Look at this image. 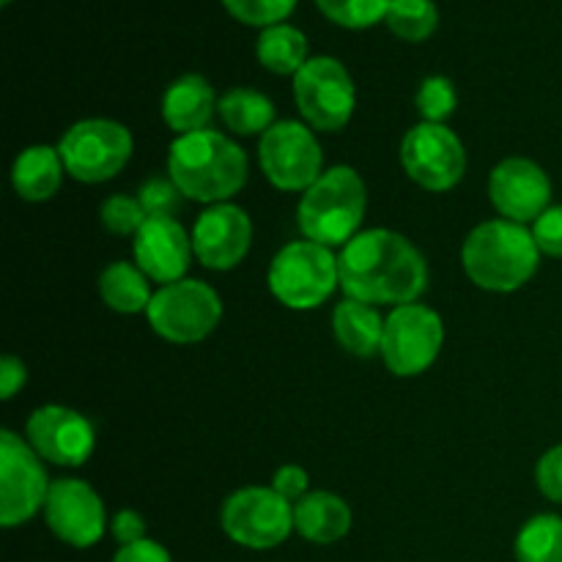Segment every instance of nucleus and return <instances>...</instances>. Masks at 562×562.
<instances>
[{
	"label": "nucleus",
	"mask_w": 562,
	"mask_h": 562,
	"mask_svg": "<svg viewBox=\"0 0 562 562\" xmlns=\"http://www.w3.org/2000/svg\"><path fill=\"white\" fill-rule=\"evenodd\" d=\"M340 289L368 305H412L428 285L426 258L406 236L360 231L338 256Z\"/></svg>",
	"instance_id": "f257e3e1"
},
{
	"label": "nucleus",
	"mask_w": 562,
	"mask_h": 562,
	"mask_svg": "<svg viewBox=\"0 0 562 562\" xmlns=\"http://www.w3.org/2000/svg\"><path fill=\"white\" fill-rule=\"evenodd\" d=\"M168 176L187 201L214 206L245 187L247 154L214 130L179 135L168 148Z\"/></svg>",
	"instance_id": "f03ea898"
},
{
	"label": "nucleus",
	"mask_w": 562,
	"mask_h": 562,
	"mask_svg": "<svg viewBox=\"0 0 562 562\" xmlns=\"http://www.w3.org/2000/svg\"><path fill=\"white\" fill-rule=\"evenodd\" d=\"M464 272L477 289L508 294L530 283L541 263V250L527 225L510 220H488L472 228L461 247Z\"/></svg>",
	"instance_id": "7ed1b4c3"
},
{
	"label": "nucleus",
	"mask_w": 562,
	"mask_h": 562,
	"mask_svg": "<svg viewBox=\"0 0 562 562\" xmlns=\"http://www.w3.org/2000/svg\"><path fill=\"white\" fill-rule=\"evenodd\" d=\"M366 206L368 192L360 173L346 165H335L302 192L296 225L305 239L324 247H346L360 234Z\"/></svg>",
	"instance_id": "20e7f679"
},
{
	"label": "nucleus",
	"mask_w": 562,
	"mask_h": 562,
	"mask_svg": "<svg viewBox=\"0 0 562 562\" xmlns=\"http://www.w3.org/2000/svg\"><path fill=\"white\" fill-rule=\"evenodd\" d=\"M269 291L291 311H316L340 285L338 258L318 241L285 245L269 263Z\"/></svg>",
	"instance_id": "39448f33"
},
{
	"label": "nucleus",
	"mask_w": 562,
	"mask_h": 562,
	"mask_svg": "<svg viewBox=\"0 0 562 562\" xmlns=\"http://www.w3.org/2000/svg\"><path fill=\"white\" fill-rule=\"evenodd\" d=\"M135 151L132 132L110 119H86L71 124L58 143L66 173L82 184H102L126 168Z\"/></svg>",
	"instance_id": "423d86ee"
},
{
	"label": "nucleus",
	"mask_w": 562,
	"mask_h": 562,
	"mask_svg": "<svg viewBox=\"0 0 562 562\" xmlns=\"http://www.w3.org/2000/svg\"><path fill=\"white\" fill-rule=\"evenodd\" d=\"M146 318L154 333L170 344H198L217 329L223 300L203 280L184 278L154 291Z\"/></svg>",
	"instance_id": "0eeeda50"
},
{
	"label": "nucleus",
	"mask_w": 562,
	"mask_h": 562,
	"mask_svg": "<svg viewBox=\"0 0 562 562\" xmlns=\"http://www.w3.org/2000/svg\"><path fill=\"white\" fill-rule=\"evenodd\" d=\"M223 532L245 549H274L294 530V505L274 488L247 486L231 494L220 514Z\"/></svg>",
	"instance_id": "6e6552de"
},
{
	"label": "nucleus",
	"mask_w": 562,
	"mask_h": 562,
	"mask_svg": "<svg viewBox=\"0 0 562 562\" xmlns=\"http://www.w3.org/2000/svg\"><path fill=\"white\" fill-rule=\"evenodd\" d=\"M445 344V324L426 305H398L384 318L382 360L395 376H420L434 366Z\"/></svg>",
	"instance_id": "1a4fd4ad"
},
{
	"label": "nucleus",
	"mask_w": 562,
	"mask_h": 562,
	"mask_svg": "<svg viewBox=\"0 0 562 562\" xmlns=\"http://www.w3.org/2000/svg\"><path fill=\"white\" fill-rule=\"evenodd\" d=\"M49 477L36 450L5 428L0 434V525H27L47 505Z\"/></svg>",
	"instance_id": "9d476101"
},
{
	"label": "nucleus",
	"mask_w": 562,
	"mask_h": 562,
	"mask_svg": "<svg viewBox=\"0 0 562 562\" xmlns=\"http://www.w3.org/2000/svg\"><path fill=\"white\" fill-rule=\"evenodd\" d=\"M294 99L313 130L338 132L355 113V80L340 60L318 55L294 75Z\"/></svg>",
	"instance_id": "9b49d317"
},
{
	"label": "nucleus",
	"mask_w": 562,
	"mask_h": 562,
	"mask_svg": "<svg viewBox=\"0 0 562 562\" xmlns=\"http://www.w3.org/2000/svg\"><path fill=\"white\" fill-rule=\"evenodd\" d=\"M263 176L278 190L305 192L324 173V154L316 135L300 121H278L258 143Z\"/></svg>",
	"instance_id": "f8f14e48"
},
{
	"label": "nucleus",
	"mask_w": 562,
	"mask_h": 562,
	"mask_svg": "<svg viewBox=\"0 0 562 562\" xmlns=\"http://www.w3.org/2000/svg\"><path fill=\"white\" fill-rule=\"evenodd\" d=\"M401 162H404L406 176L423 190L448 192L464 179L467 151L453 130L423 121L404 135Z\"/></svg>",
	"instance_id": "ddd939ff"
},
{
	"label": "nucleus",
	"mask_w": 562,
	"mask_h": 562,
	"mask_svg": "<svg viewBox=\"0 0 562 562\" xmlns=\"http://www.w3.org/2000/svg\"><path fill=\"white\" fill-rule=\"evenodd\" d=\"M44 519L58 541L75 549H91L108 532V514L99 494L80 477H60L49 486Z\"/></svg>",
	"instance_id": "4468645a"
},
{
	"label": "nucleus",
	"mask_w": 562,
	"mask_h": 562,
	"mask_svg": "<svg viewBox=\"0 0 562 562\" xmlns=\"http://www.w3.org/2000/svg\"><path fill=\"white\" fill-rule=\"evenodd\" d=\"M27 445L38 459L58 467H82L93 453V426L69 406H42L27 420Z\"/></svg>",
	"instance_id": "2eb2a0df"
},
{
	"label": "nucleus",
	"mask_w": 562,
	"mask_h": 562,
	"mask_svg": "<svg viewBox=\"0 0 562 562\" xmlns=\"http://www.w3.org/2000/svg\"><path fill=\"white\" fill-rule=\"evenodd\" d=\"M488 195L494 209L510 223H536L552 201V181L547 170L538 162L525 157L503 159L492 170L488 179Z\"/></svg>",
	"instance_id": "dca6fc26"
},
{
	"label": "nucleus",
	"mask_w": 562,
	"mask_h": 562,
	"mask_svg": "<svg viewBox=\"0 0 562 562\" xmlns=\"http://www.w3.org/2000/svg\"><path fill=\"white\" fill-rule=\"evenodd\" d=\"M252 245V223L245 209L234 203H214L192 228V247L206 269L228 272L239 267Z\"/></svg>",
	"instance_id": "f3484780"
},
{
	"label": "nucleus",
	"mask_w": 562,
	"mask_h": 562,
	"mask_svg": "<svg viewBox=\"0 0 562 562\" xmlns=\"http://www.w3.org/2000/svg\"><path fill=\"white\" fill-rule=\"evenodd\" d=\"M192 236L176 217H148L135 234V261L154 283H179L192 261Z\"/></svg>",
	"instance_id": "a211bd4d"
},
{
	"label": "nucleus",
	"mask_w": 562,
	"mask_h": 562,
	"mask_svg": "<svg viewBox=\"0 0 562 562\" xmlns=\"http://www.w3.org/2000/svg\"><path fill=\"white\" fill-rule=\"evenodd\" d=\"M217 93L206 77L184 75L168 86L162 97V119L176 135H192L206 130L217 110Z\"/></svg>",
	"instance_id": "6ab92c4d"
},
{
	"label": "nucleus",
	"mask_w": 562,
	"mask_h": 562,
	"mask_svg": "<svg viewBox=\"0 0 562 562\" xmlns=\"http://www.w3.org/2000/svg\"><path fill=\"white\" fill-rule=\"evenodd\" d=\"M294 530L311 543L340 541L351 530V508L344 497L333 492H307L294 503Z\"/></svg>",
	"instance_id": "aec40b11"
},
{
	"label": "nucleus",
	"mask_w": 562,
	"mask_h": 562,
	"mask_svg": "<svg viewBox=\"0 0 562 562\" xmlns=\"http://www.w3.org/2000/svg\"><path fill=\"white\" fill-rule=\"evenodd\" d=\"M66 165L60 159L58 148L49 146H31L14 159L11 168V184L22 201L44 203L60 190Z\"/></svg>",
	"instance_id": "412c9836"
},
{
	"label": "nucleus",
	"mask_w": 562,
	"mask_h": 562,
	"mask_svg": "<svg viewBox=\"0 0 562 562\" xmlns=\"http://www.w3.org/2000/svg\"><path fill=\"white\" fill-rule=\"evenodd\" d=\"M333 329L338 344L351 357H373L382 351L384 338V318L368 302L349 300L346 296L333 313Z\"/></svg>",
	"instance_id": "4be33fe9"
},
{
	"label": "nucleus",
	"mask_w": 562,
	"mask_h": 562,
	"mask_svg": "<svg viewBox=\"0 0 562 562\" xmlns=\"http://www.w3.org/2000/svg\"><path fill=\"white\" fill-rule=\"evenodd\" d=\"M99 294L104 305L115 313H146L151 305V285L148 278L140 272V267H132L130 261H115L104 267L99 278Z\"/></svg>",
	"instance_id": "5701e85b"
},
{
	"label": "nucleus",
	"mask_w": 562,
	"mask_h": 562,
	"mask_svg": "<svg viewBox=\"0 0 562 562\" xmlns=\"http://www.w3.org/2000/svg\"><path fill=\"white\" fill-rule=\"evenodd\" d=\"M217 113L234 135H263L278 124L272 99L252 88H231L228 93H223Z\"/></svg>",
	"instance_id": "b1692460"
},
{
	"label": "nucleus",
	"mask_w": 562,
	"mask_h": 562,
	"mask_svg": "<svg viewBox=\"0 0 562 562\" xmlns=\"http://www.w3.org/2000/svg\"><path fill=\"white\" fill-rule=\"evenodd\" d=\"M258 64L272 75H296L307 64V38L300 27L280 25L263 27L256 42Z\"/></svg>",
	"instance_id": "393cba45"
},
{
	"label": "nucleus",
	"mask_w": 562,
	"mask_h": 562,
	"mask_svg": "<svg viewBox=\"0 0 562 562\" xmlns=\"http://www.w3.org/2000/svg\"><path fill=\"white\" fill-rule=\"evenodd\" d=\"M516 562H562V516L538 514L516 536Z\"/></svg>",
	"instance_id": "a878e982"
},
{
	"label": "nucleus",
	"mask_w": 562,
	"mask_h": 562,
	"mask_svg": "<svg viewBox=\"0 0 562 562\" xmlns=\"http://www.w3.org/2000/svg\"><path fill=\"white\" fill-rule=\"evenodd\" d=\"M384 22L404 42H426L437 31L439 11L434 0H393Z\"/></svg>",
	"instance_id": "bb28decb"
},
{
	"label": "nucleus",
	"mask_w": 562,
	"mask_h": 562,
	"mask_svg": "<svg viewBox=\"0 0 562 562\" xmlns=\"http://www.w3.org/2000/svg\"><path fill=\"white\" fill-rule=\"evenodd\" d=\"M390 3L393 0H316L327 20H333L340 27H351V31H362V27L384 22Z\"/></svg>",
	"instance_id": "cd10ccee"
},
{
	"label": "nucleus",
	"mask_w": 562,
	"mask_h": 562,
	"mask_svg": "<svg viewBox=\"0 0 562 562\" xmlns=\"http://www.w3.org/2000/svg\"><path fill=\"white\" fill-rule=\"evenodd\" d=\"M417 110H420L423 119L428 124H442L445 119H450L459 104V93H456V86L442 75L426 77L417 88Z\"/></svg>",
	"instance_id": "c85d7f7f"
},
{
	"label": "nucleus",
	"mask_w": 562,
	"mask_h": 562,
	"mask_svg": "<svg viewBox=\"0 0 562 562\" xmlns=\"http://www.w3.org/2000/svg\"><path fill=\"white\" fill-rule=\"evenodd\" d=\"M223 5L234 20L245 22V25L272 27L291 16L296 0H223Z\"/></svg>",
	"instance_id": "c756f323"
},
{
	"label": "nucleus",
	"mask_w": 562,
	"mask_h": 562,
	"mask_svg": "<svg viewBox=\"0 0 562 562\" xmlns=\"http://www.w3.org/2000/svg\"><path fill=\"white\" fill-rule=\"evenodd\" d=\"M99 217H102V225L110 231V234L130 236L137 234L146 223V212H143L140 201L130 195H110L108 201H102V209H99Z\"/></svg>",
	"instance_id": "7c9ffc66"
},
{
	"label": "nucleus",
	"mask_w": 562,
	"mask_h": 562,
	"mask_svg": "<svg viewBox=\"0 0 562 562\" xmlns=\"http://www.w3.org/2000/svg\"><path fill=\"white\" fill-rule=\"evenodd\" d=\"M137 201H140L146 217H173L181 209L184 195H181V190L170 179L154 176V179L143 181V187L137 190Z\"/></svg>",
	"instance_id": "2f4dec72"
},
{
	"label": "nucleus",
	"mask_w": 562,
	"mask_h": 562,
	"mask_svg": "<svg viewBox=\"0 0 562 562\" xmlns=\"http://www.w3.org/2000/svg\"><path fill=\"white\" fill-rule=\"evenodd\" d=\"M532 236L543 256L562 258V203L549 206L541 217L532 223Z\"/></svg>",
	"instance_id": "473e14b6"
},
{
	"label": "nucleus",
	"mask_w": 562,
	"mask_h": 562,
	"mask_svg": "<svg viewBox=\"0 0 562 562\" xmlns=\"http://www.w3.org/2000/svg\"><path fill=\"white\" fill-rule=\"evenodd\" d=\"M536 481L543 497L562 505V445L547 450V453L541 456L536 470Z\"/></svg>",
	"instance_id": "72a5a7b5"
},
{
	"label": "nucleus",
	"mask_w": 562,
	"mask_h": 562,
	"mask_svg": "<svg viewBox=\"0 0 562 562\" xmlns=\"http://www.w3.org/2000/svg\"><path fill=\"white\" fill-rule=\"evenodd\" d=\"M307 483H311V477H307V472L296 464L280 467L272 477V488L280 497L289 499V503H300V499L305 497Z\"/></svg>",
	"instance_id": "f704fd0d"
},
{
	"label": "nucleus",
	"mask_w": 562,
	"mask_h": 562,
	"mask_svg": "<svg viewBox=\"0 0 562 562\" xmlns=\"http://www.w3.org/2000/svg\"><path fill=\"white\" fill-rule=\"evenodd\" d=\"M110 532H113V538L121 547L146 541V519H143L137 510L124 508L113 516V521H110Z\"/></svg>",
	"instance_id": "c9c22d12"
},
{
	"label": "nucleus",
	"mask_w": 562,
	"mask_h": 562,
	"mask_svg": "<svg viewBox=\"0 0 562 562\" xmlns=\"http://www.w3.org/2000/svg\"><path fill=\"white\" fill-rule=\"evenodd\" d=\"M113 562H173V560H170L168 549H165L162 543L146 538V541H137V543H130V547H121L119 552H115Z\"/></svg>",
	"instance_id": "e433bc0d"
},
{
	"label": "nucleus",
	"mask_w": 562,
	"mask_h": 562,
	"mask_svg": "<svg viewBox=\"0 0 562 562\" xmlns=\"http://www.w3.org/2000/svg\"><path fill=\"white\" fill-rule=\"evenodd\" d=\"M25 379H27V371L25 366H22V360L5 355L3 360H0V398L3 401L14 398L16 390L25 384Z\"/></svg>",
	"instance_id": "4c0bfd02"
},
{
	"label": "nucleus",
	"mask_w": 562,
	"mask_h": 562,
	"mask_svg": "<svg viewBox=\"0 0 562 562\" xmlns=\"http://www.w3.org/2000/svg\"><path fill=\"white\" fill-rule=\"evenodd\" d=\"M0 3H3V5H9V3H11V0H0Z\"/></svg>",
	"instance_id": "58836bf2"
}]
</instances>
